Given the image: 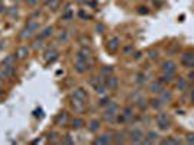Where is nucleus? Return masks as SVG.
<instances>
[{
  "label": "nucleus",
  "mask_w": 194,
  "mask_h": 145,
  "mask_svg": "<svg viewBox=\"0 0 194 145\" xmlns=\"http://www.w3.org/2000/svg\"><path fill=\"white\" fill-rule=\"evenodd\" d=\"M175 63L174 61H165V63H162L161 65V71L162 72H171V74H175Z\"/></svg>",
  "instance_id": "7"
},
{
  "label": "nucleus",
  "mask_w": 194,
  "mask_h": 145,
  "mask_svg": "<svg viewBox=\"0 0 194 145\" xmlns=\"http://www.w3.org/2000/svg\"><path fill=\"white\" fill-rule=\"evenodd\" d=\"M52 34H54V28H52V26H48V28H45L42 31V34L39 35V39H45V38H48V36H51Z\"/></svg>",
  "instance_id": "19"
},
{
  "label": "nucleus",
  "mask_w": 194,
  "mask_h": 145,
  "mask_svg": "<svg viewBox=\"0 0 194 145\" xmlns=\"http://www.w3.org/2000/svg\"><path fill=\"white\" fill-rule=\"evenodd\" d=\"M41 48V47H42V42H41V39H39V41H35V42H33V48L36 49V48Z\"/></svg>",
  "instance_id": "33"
},
{
  "label": "nucleus",
  "mask_w": 194,
  "mask_h": 145,
  "mask_svg": "<svg viewBox=\"0 0 194 145\" xmlns=\"http://www.w3.org/2000/svg\"><path fill=\"white\" fill-rule=\"evenodd\" d=\"M74 68H76V71L80 72V74L85 72L87 70H89V64H87V60H83V58H77L76 64H74Z\"/></svg>",
  "instance_id": "4"
},
{
  "label": "nucleus",
  "mask_w": 194,
  "mask_h": 145,
  "mask_svg": "<svg viewBox=\"0 0 194 145\" xmlns=\"http://www.w3.org/2000/svg\"><path fill=\"white\" fill-rule=\"evenodd\" d=\"M26 29H28L29 32L35 34V32H36V31L39 29V23L36 22V20H32V22H29V23L26 25Z\"/></svg>",
  "instance_id": "18"
},
{
  "label": "nucleus",
  "mask_w": 194,
  "mask_h": 145,
  "mask_svg": "<svg viewBox=\"0 0 194 145\" xmlns=\"http://www.w3.org/2000/svg\"><path fill=\"white\" fill-rule=\"evenodd\" d=\"M72 99H76V100H80V102H87V99H89V94H87V92H85L84 89H76L74 92H72Z\"/></svg>",
  "instance_id": "5"
},
{
  "label": "nucleus",
  "mask_w": 194,
  "mask_h": 145,
  "mask_svg": "<svg viewBox=\"0 0 194 145\" xmlns=\"http://www.w3.org/2000/svg\"><path fill=\"white\" fill-rule=\"evenodd\" d=\"M136 77H138V80H136V81L139 83V84H142V83H145V80H147V76H145V74H142V72H139V74H138Z\"/></svg>",
  "instance_id": "26"
},
{
  "label": "nucleus",
  "mask_w": 194,
  "mask_h": 145,
  "mask_svg": "<svg viewBox=\"0 0 194 145\" xmlns=\"http://www.w3.org/2000/svg\"><path fill=\"white\" fill-rule=\"evenodd\" d=\"M187 144H194V134H188L187 135Z\"/></svg>",
  "instance_id": "30"
},
{
  "label": "nucleus",
  "mask_w": 194,
  "mask_h": 145,
  "mask_svg": "<svg viewBox=\"0 0 194 145\" xmlns=\"http://www.w3.org/2000/svg\"><path fill=\"white\" fill-rule=\"evenodd\" d=\"M49 6H51L52 10H55V9H57V6H58V0H52V3L49 2Z\"/></svg>",
  "instance_id": "31"
},
{
  "label": "nucleus",
  "mask_w": 194,
  "mask_h": 145,
  "mask_svg": "<svg viewBox=\"0 0 194 145\" xmlns=\"http://www.w3.org/2000/svg\"><path fill=\"white\" fill-rule=\"evenodd\" d=\"M14 61H16V55H10V57H7L3 61V64H6V65H14Z\"/></svg>",
  "instance_id": "24"
},
{
  "label": "nucleus",
  "mask_w": 194,
  "mask_h": 145,
  "mask_svg": "<svg viewBox=\"0 0 194 145\" xmlns=\"http://www.w3.org/2000/svg\"><path fill=\"white\" fill-rule=\"evenodd\" d=\"M112 142H114V136L113 134H109V132L101 134V135H99L94 139V144H99V145H107V144H112Z\"/></svg>",
  "instance_id": "3"
},
{
  "label": "nucleus",
  "mask_w": 194,
  "mask_h": 145,
  "mask_svg": "<svg viewBox=\"0 0 194 145\" xmlns=\"http://www.w3.org/2000/svg\"><path fill=\"white\" fill-rule=\"evenodd\" d=\"M3 94H5V90H3V89H2V87H0V97L3 96Z\"/></svg>",
  "instance_id": "37"
},
{
  "label": "nucleus",
  "mask_w": 194,
  "mask_h": 145,
  "mask_svg": "<svg viewBox=\"0 0 194 145\" xmlns=\"http://www.w3.org/2000/svg\"><path fill=\"white\" fill-rule=\"evenodd\" d=\"M106 87L109 89V90H116L119 86V80L114 76H110V77H106V81H104Z\"/></svg>",
  "instance_id": "8"
},
{
  "label": "nucleus",
  "mask_w": 194,
  "mask_h": 145,
  "mask_svg": "<svg viewBox=\"0 0 194 145\" xmlns=\"http://www.w3.org/2000/svg\"><path fill=\"white\" fill-rule=\"evenodd\" d=\"M149 105H151L154 109H159L164 103H162V102L159 100V97H158V99H152V100H149Z\"/></svg>",
  "instance_id": "21"
},
{
  "label": "nucleus",
  "mask_w": 194,
  "mask_h": 145,
  "mask_svg": "<svg viewBox=\"0 0 194 145\" xmlns=\"http://www.w3.org/2000/svg\"><path fill=\"white\" fill-rule=\"evenodd\" d=\"M181 61H183V64H185V65L193 67V64H194V54L193 52H185L184 55H183V58H181Z\"/></svg>",
  "instance_id": "11"
},
{
  "label": "nucleus",
  "mask_w": 194,
  "mask_h": 145,
  "mask_svg": "<svg viewBox=\"0 0 194 145\" xmlns=\"http://www.w3.org/2000/svg\"><path fill=\"white\" fill-rule=\"evenodd\" d=\"M80 16H81V18H90V16H89V14H85L84 12H80Z\"/></svg>",
  "instance_id": "36"
},
{
  "label": "nucleus",
  "mask_w": 194,
  "mask_h": 145,
  "mask_svg": "<svg viewBox=\"0 0 194 145\" xmlns=\"http://www.w3.org/2000/svg\"><path fill=\"white\" fill-rule=\"evenodd\" d=\"M156 125L161 130L170 129V118L167 116V113H161L156 116Z\"/></svg>",
  "instance_id": "2"
},
{
  "label": "nucleus",
  "mask_w": 194,
  "mask_h": 145,
  "mask_svg": "<svg viewBox=\"0 0 194 145\" xmlns=\"http://www.w3.org/2000/svg\"><path fill=\"white\" fill-rule=\"evenodd\" d=\"M172 99V94H171L170 92H167V90H162L161 93H159V100L165 105V103H168V102Z\"/></svg>",
  "instance_id": "15"
},
{
  "label": "nucleus",
  "mask_w": 194,
  "mask_h": 145,
  "mask_svg": "<svg viewBox=\"0 0 194 145\" xmlns=\"http://www.w3.org/2000/svg\"><path fill=\"white\" fill-rule=\"evenodd\" d=\"M67 38H68V35H67L65 31H62L61 34L58 35V41H67Z\"/></svg>",
  "instance_id": "29"
},
{
  "label": "nucleus",
  "mask_w": 194,
  "mask_h": 145,
  "mask_svg": "<svg viewBox=\"0 0 194 145\" xmlns=\"http://www.w3.org/2000/svg\"><path fill=\"white\" fill-rule=\"evenodd\" d=\"M129 139L133 144H142L143 139H145V134L141 128H133L130 132H129Z\"/></svg>",
  "instance_id": "1"
},
{
  "label": "nucleus",
  "mask_w": 194,
  "mask_h": 145,
  "mask_svg": "<svg viewBox=\"0 0 194 145\" xmlns=\"http://www.w3.org/2000/svg\"><path fill=\"white\" fill-rule=\"evenodd\" d=\"M87 128H89V130H90L91 134H97L100 130V128H101V122H100L99 119H93V121L89 123Z\"/></svg>",
  "instance_id": "9"
},
{
  "label": "nucleus",
  "mask_w": 194,
  "mask_h": 145,
  "mask_svg": "<svg viewBox=\"0 0 194 145\" xmlns=\"http://www.w3.org/2000/svg\"><path fill=\"white\" fill-rule=\"evenodd\" d=\"M72 107H74V110H77V112H81L83 110V107H84V102H80V100H76V99H72Z\"/></svg>",
  "instance_id": "20"
},
{
  "label": "nucleus",
  "mask_w": 194,
  "mask_h": 145,
  "mask_svg": "<svg viewBox=\"0 0 194 145\" xmlns=\"http://www.w3.org/2000/svg\"><path fill=\"white\" fill-rule=\"evenodd\" d=\"M28 55H29V48L26 47V45L20 47V48L18 49V52H16V57L18 58H26Z\"/></svg>",
  "instance_id": "16"
},
{
  "label": "nucleus",
  "mask_w": 194,
  "mask_h": 145,
  "mask_svg": "<svg viewBox=\"0 0 194 145\" xmlns=\"http://www.w3.org/2000/svg\"><path fill=\"white\" fill-rule=\"evenodd\" d=\"M110 103V99L109 97H101V99H100V106H106V105H109Z\"/></svg>",
  "instance_id": "27"
},
{
  "label": "nucleus",
  "mask_w": 194,
  "mask_h": 145,
  "mask_svg": "<svg viewBox=\"0 0 194 145\" xmlns=\"http://www.w3.org/2000/svg\"><path fill=\"white\" fill-rule=\"evenodd\" d=\"M119 48H120V41H119V38L113 36V38H110L109 41H107V49H109L110 52H116Z\"/></svg>",
  "instance_id": "6"
},
{
  "label": "nucleus",
  "mask_w": 194,
  "mask_h": 145,
  "mask_svg": "<svg viewBox=\"0 0 194 145\" xmlns=\"http://www.w3.org/2000/svg\"><path fill=\"white\" fill-rule=\"evenodd\" d=\"M156 139H158V134H156L155 130H149L147 134V136H145L143 142L145 144H154V142H156Z\"/></svg>",
  "instance_id": "13"
},
{
  "label": "nucleus",
  "mask_w": 194,
  "mask_h": 145,
  "mask_svg": "<svg viewBox=\"0 0 194 145\" xmlns=\"http://www.w3.org/2000/svg\"><path fill=\"white\" fill-rule=\"evenodd\" d=\"M164 89H162V83L161 81H154L149 84V92L151 93H156V94H159Z\"/></svg>",
  "instance_id": "14"
},
{
  "label": "nucleus",
  "mask_w": 194,
  "mask_h": 145,
  "mask_svg": "<svg viewBox=\"0 0 194 145\" xmlns=\"http://www.w3.org/2000/svg\"><path fill=\"white\" fill-rule=\"evenodd\" d=\"M112 72H113V68H112V67L103 68V74H112Z\"/></svg>",
  "instance_id": "32"
},
{
  "label": "nucleus",
  "mask_w": 194,
  "mask_h": 145,
  "mask_svg": "<svg viewBox=\"0 0 194 145\" xmlns=\"http://www.w3.org/2000/svg\"><path fill=\"white\" fill-rule=\"evenodd\" d=\"M26 2H28L29 6H35V5H36V3L39 2V0H26Z\"/></svg>",
  "instance_id": "34"
},
{
  "label": "nucleus",
  "mask_w": 194,
  "mask_h": 145,
  "mask_svg": "<svg viewBox=\"0 0 194 145\" xmlns=\"http://www.w3.org/2000/svg\"><path fill=\"white\" fill-rule=\"evenodd\" d=\"M84 125H85V122H84V119H83V118H74V119L71 121V128L74 130L81 129Z\"/></svg>",
  "instance_id": "12"
},
{
  "label": "nucleus",
  "mask_w": 194,
  "mask_h": 145,
  "mask_svg": "<svg viewBox=\"0 0 194 145\" xmlns=\"http://www.w3.org/2000/svg\"><path fill=\"white\" fill-rule=\"evenodd\" d=\"M190 97H191V100H193V103H194V90L191 92V94H190Z\"/></svg>",
  "instance_id": "38"
},
{
  "label": "nucleus",
  "mask_w": 194,
  "mask_h": 145,
  "mask_svg": "<svg viewBox=\"0 0 194 145\" xmlns=\"http://www.w3.org/2000/svg\"><path fill=\"white\" fill-rule=\"evenodd\" d=\"M139 9H141L139 10V13H145V14L148 13V7H139Z\"/></svg>",
  "instance_id": "35"
},
{
  "label": "nucleus",
  "mask_w": 194,
  "mask_h": 145,
  "mask_svg": "<svg viewBox=\"0 0 194 145\" xmlns=\"http://www.w3.org/2000/svg\"><path fill=\"white\" fill-rule=\"evenodd\" d=\"M185 87H187V80H185V78H178L177 89H178V90H185Z\"/></svg>",
  "instance_id": "23"
},
{
  "label": "nucleus",
  "mask_w": 194,
  "mask_h": 145,
  "mask_svg": "<svg viewBox=\"0 0 194 145\" xmlns=\"http://www.w3.org/2000/svg\"><path fill=\"white\" fill-rule=\"evenodd\" d=\"M172 80H174V74H171V72H162V76L159 77L161 83H171Z\"/></svg>",
  "instance_id": "17"
},
{
  "label": "nucleus",
  "mask_w": 194,
  "mask_h": 145,
  "mask_svg": "<svg viewBox=\"0 0 194 145\" xmlns=\"http://www.w3.org/2000/svg\"><path fill=\"white\" fill-rule=\"evenodd\" d=\"M138 106H139V109H141V110H145V109L148 107L147 100H145V99H139V100H138Z\"/></svg>",
  "instance_id": "25"
},
{
  "label": "nucleus",
  "mask_w": 194,
  "mask_h": 145,
  "mask_svg": "<svg viewBox=\"0 0 194 145\" xmlns=\"http://www.w3.org/2000/svg\"><path fill=\"white\" fill-rule=\"evenodd\" d=\"M67 122H68V113H67V112L58 113L57 119H55V123H57L58 126H64V125H67Z\"/></svg>",
  "instance_id": "10"
},
{
  "label": "nucleus",
  "mask_w": 194,
  "mask_h": 145,
  "mask_svg": "<svg viewBox=\"0 0 194 145\" xmlns=\"http://www.w3.org/2000/svg\"><path fill=\"white\" fill-rule=\"evenodd\" d=\"M62 144H74V139H71V136L70 135H65V138L61 141Z\"/></svg>",
  "instance_id": "28"
},
{
  "label": "nucleus",
  "mask_w": 194,
  "mask_h": 145,
  "mask_svg": "<svg viewBox=\"0 0 194 145\" xmlns=\"http://www.w3.org/2000/svg\"><path fill=\"white\" fill-rule=\"evenodd\" d=\"M123 115L126 116V119H132L135 113H133V109H132V107H130V106H126V107H125V110H123Z\"/></svg>",
  "instance_id": "22"
}]
</instances>
